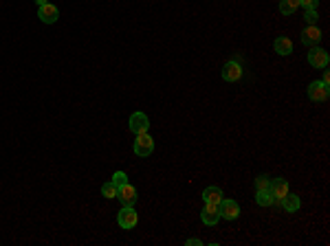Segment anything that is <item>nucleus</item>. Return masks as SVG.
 I'll return each mask as SVG.
<instances>
[{"instance_id":"nucleus-1","label":"nucleus","mask_w":330,"mask_h":246,"mask_svg":"<svg viewBox=\"0 0 330 246\" xmlns=\"http://www.w3.org/2000/svg\"><path fill=\"white\" fill-rule=\"evenodd\" d=\"M135 154L137 156H141V158H145V156H150L152 152H154V138H152L148 132H141V134H137V138H135Z\"/></svg>"},{"instance_id":"nucleus-2","label":"nucleus","mask_w":330,"mask_h":246,"mask_svg":"<svg viewBox=\"0 0 330 246\" xmlns=\"http://www.w3.org/2000/svg\"><path fill=\"white\" fill-rule=\"evenodd\" d=\"M242 75H244V68H242L240 57L229 59V62L222 66V79L224 82H238V79H242Z\"/></svg>"},{"instance_id":"nucleus-3","label":"nucleus","mask_w":330,"mask_h":246,"mask_svg":"<svg viewBox=\"0 0 330 246\" xmlns=\"http://www.w3.org/2000/svg\"><path fill=\"white\" fill-rule=\"evenodd\" d=\"M328 51L321 49V46H310L308 51V64L313 66V68H328Z\"/></svg>"},{"instance_id":"nucleus-4","label":"nucleus","mask_w":330,"mask_h":246,"mask_svg":"<svg viewBox=\"0 0 330 246\" xmlns=\"http://www.w3.org/2000/svg\"><path fill=\"white\" fill-rule=\"evenodd\" d=\"M328 97H330V90L323 82H310L308 84V99L313 103H323V101H328Z\"/></svg>"},{"instance_id":"nucleus-5","label":"nucleus","mask_w":330,"mask_h":246,"mask_svg":"<svg viewBox=\"0 0 330 246\" xmlns=\"http://www.w3.org/2000/svg\"><path fill=\"white\" fill-rule=\"evenodd\" d=\"M137 222H139V214L132 207H123L121 211H119V216H117V224L121 227L123 231H130V229H135L137 227Z\"/></svg>"},{"instance_id":"nucleus-6","label":"nucleus","mask_w":330,"mask_h":246,"mask_svg":"<svg viewBox=\"0 0 330 246\" xmlns=\"http://www.w3.org/2000/svg\"><path fill=\"white\" fill-rule=\"evenodd\" d=\"M269 191L275 198V204H280V200L288 194V181L286 178H269Z\"/></svg>"},{"instance_id":"nucleus-7","label":"nucleus","mask_w":330,"mask_h":246,"mask_svg":"<svg viewBox=\"0 0 330 246\" xmlns=\"http://www.w3.org/2000/svg\"><path fill=\"white\" fill-rule=\"evenodd\" d=\"M218 211H220V218L224 220H236L238 216H240V207H238L236 200H227V198H222L220 202H218Z\"/></svg>"},{"instance_id":"nucleus-8","label":"nucleus","mask_w":330,"mask_h":246,"mask_svg":"<svg viewBox=\"0 0 330 246\" xmlns=\"http://www.w3.org/2000/svg\"><path fill=\"white\" fill-rule=\"evenodd\" d=\"M130 130L135 132V134H141V132H148L150 130V119L145 112H132V117H130Z\"/></svg>"},{"instance_id":"nucleus-9","label":"nucleus","mask_w":330,"mask_h":246,"mask_svg":"<svg viewBox=\"0 0 330 246\" xmlns=\"http://www.w3.org/2000/svg\"><path fill=\"white\" fill-rule=\"evenodd\" d=\"M38 18L42 20L44 24H55L59 20V11H57V7L53 3H46L42 7H38Z\"/></svg>"},{"instance_id":"nucleus-10","label":"nucleus","mask_w":330,"mask_h":246,"mask_svg":"<svg viewBox=\"0 0 330 246\" xmlns=\"http://www.w3.org/2000/svg\"><path fill=\"white\" fill-rule=\"evenodd\" d=\"M117 198H119V202H121L123 207H132L139 196H137V189L132 187L130 183H125V185H121V187L117 189Z\"/></svg>"},{"instance_id":"nucleus-11","label":"nucleus","mask_w":330,"mask_h":246,"mask_svg":"<svg viewBox=\"0 0 330 246\" xmlns=\"http://www.w3.org/2000/svg\"><path fill=\"white\" fill-rule=\"evenodd\" d=\"M201 220H203L205 227H216V222L220 220V211H218V204L205 202V207L201 211Z\"/></svg>"},{"instance_id":"nucleus-12","label":"nucleus","mask_w":330,"mask_h":246,"mask_svg":"<svg viewBox=\"0 0 330 246\" xmlns=\"http://www.w3.org/2000/svg\"><path fill=\"white\" fill-rule=\"evenodd\" d=\"M321 40V31L317 29V26H306V29L302 31V44L306 46H317Z\"/></svg>"},{"instance_id":"nucleus-13","label":"nucleus","mask_w":330,"mask_h":246,"mask_svg":"<svg viewBox=\"0 0 330 246\" xmlns=\"http://www.w3.org/2000/svg\"><path fill=\"white\" fill-rule=\"evenodd\" d=\"M273 49L277 55H282V57H286L293 53V42L286 38V36H280V38H275V42H273Z\"/></svg>"},{"instance_id":"nucleus-14","label":"nucleus","mask_w":330,"mask_h":246,"mask_svg":"<svg viewBox=\"0 0 330 246\" xmlns=\"http://www.w3.org/2000/svg\"><path fill=\"white\" fill-rule=\"evenodd\" d=\"M280 204H282L284 211H288V214H295V211H300L302 200H300V196H295V194H286L280 200Z\"/></svg>"},{"instance_id":"nucleus-15","label":"nucleus","mask_w":330,"mask_h":246,"mask_svg":"<svg viewBox=\"0 0 330 246\" xmlns=\"http://www.w3.org/2000/svg\"><path fill=\"white\" fill-rule=\"evenodd\" d=\"M203 200L209 202V204H218V202L222 200V189L220 187H214V185H211V187H205L203 189Z\"/></svg>"},{"instance_id":"nucleus-16","label":"nucleus","mask_w":330,"mask_h":246,"mask_svg":"<svg viewBox=\"0 0 330 246\" xmlns=\"http://www.w3.org/2000/svg\"><path fill=\"white\" fill-rule=\"evenodd\" d=\"M300 7V0H280V11L284 16H293Z\"/></svg>"},{"instance_id":"nucleus-17","label":"nucleus","mask_w":330,"mask_h":246,"mask_svg":"<svg viewBox=\"0 0 330 246\" xmlns=\"http://www.w3.org/2000/svg\"><path fill=\"white\" fill-rule=\"evenodd\" d=\"M255 202L260 204V207H271V204H275V198L271 196V191H257Z\"/></svg>"},{"instance_id":"nucleus-18","label":"nucleus","mask_w":330,"mask_h":246,"mask_svg":"<svg viewBox=\"0 0 330 246\" xmlns=\"http://www.w3.org/2000/svg\"><path fill=\"white\" fill-rule=\"evenodd\" d=\"M117 189H119V187H117V185L112 183V181H110V183H104V185H102V196L108 198V200H112V198H117Z\"/></svg>"},{"instance_id":"nucleus-19","label":"nucleus","mask_w":330,"mask_h":246,"mask_svg":"<svg viewBox=\"0 0 330 246\" xmlns=\"http://www.w3.org/2000/svg\"><path fill=\"white\" fill-rule=\"evenodd\" d=\"M304 20H306L308 26H317V20H319V16H317V9H306V16H304Z\"/></svg>"},{"instance_id":"nucleus-20","label":"nucleus","mask_w":330,"mask_h":246,"mask_svg":"<svg viewBox=\"0 0 330 246\" xmlns=\"http://www.w3.org/2000/svg\"><path fill=\"white\" fill-rule=\"evenodd\" d=\"M112 183H115L117 187H121V185L128 183V174H125V171H115V174H112Z\"/></svg>"},{"instance_id":"nucleus-21","label":"nucleus","mask_w":330,"mask_h":246,"mask_svg":"<svg viewBox=\"0 0 330 246\" xmlns=\"http://www.w3.org/2000/svg\"><path fill=\"white\" fill-rule=\"evenodd\" d=\"M255 189L257 191H269V178L267 176H257L255 178Z\"/></svg>"},{"instance_id":"nucleus-22","label":"nucleus","mask_w":330,"mask_h":246,"mask_svg":"<svg viewBox=\"0 0 330 246\" xmlns=\"http://www.w3.org/2000/svg\"><path fill=\"white\" fill-rule=\"evenodd\" d=\"M300 7H304V9H317L319 0H300Z\"/></svg>"},{"instance_id":"nucleus-23","label":"nucleus","mask_w":330,"mask_h":246,"mask_svg":"<svg viewBox=\"0 0 330 246\" xmlns=\"http://www.w3.org/2000/svg\"><path fill=\"white\" fill-rule=\"evenodd\" d=\"M321 82L326 84V86L330 84V73H328V71H323V77H321Z\"/></svg>"},{"instance_id":"nucleus-24","label":"nucleus","mask_w":330,"mask_h":246,"mask_svg":"<svg viewBox=\"0 0 330 246\" xmlns=\"http://www.w3.org/2000/svg\"><path fill=\"white\" fill-rule=\"evenodd\" d=\"M203 242L201 240H194V237H191V240H187V246H201Z\"/></svg>"},{"instance_id":"nucleus-25","label":"nucleus","mask_w":330,"mask_h":246,"mask_svg":"<svg viewBox=\"0 0 330 246\" xmlns=\"http://www.w3.org/2000/svg\"><path fill=\"white\" fill-rule=\"evenodd\" d=\"M46 3H49V0H36V5H38V7H42V5H46Z\"/></svg>"}]
</instances>
